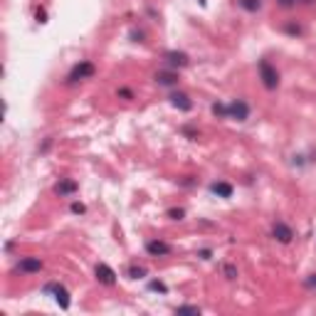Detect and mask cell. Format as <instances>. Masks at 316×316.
<instances>
[{
    "label": "cell",
    "mask_w": 316,
    "mask_h": 316,
    "mask_svg": "<svg viewBox=\"0 0 316 316\" xmlns=\"http://www.w3.org/2000/svg\"><path fill=\"white\" fill-rule=\"evenodd\" d=\"M260 77H262V84H264L267 89H277V87H279L277 67H272L267 59H262V62H260Z\"/></svg>",
    "instance_id": "6da1fadb"
},
{
    "label": "cell",
    "mask_w": 316,
    "mask_h": 316,
    "mask_svg": "<svg viewBox=\"0 0 316 316\" xmlns=\"http://www.w3.org/2000/svg\"><path fill=\"white\" fill-rule=\"evenodd\" d=\"M227 116H230V119H237V121H244V119L250 116V107H247V101L235 99V101L227 107Z\"/></svg>",
    "instance_id": "7a4b0ae2"
},
{
    "label": "cell",
    "mask_w": 316,
    "mask_h": 316,
    "mask_svg": "<svg viewBox=\"0 0 316 316\" xmlns=\"http://www.w3.org/2000/svg\"><path fill=\"white\" fill-rule=\"evenodd\" d=\"M18 269L22 274H38L40 269H42V260H40V257H22L18 264Z\"/></svg>",
    "instance_id": "3957f363"
},
{
    "label": "cell",
    "mask_w": 316,
    "mask_h": 316,
    "mask_svg": "<svg viewBox=\"0 0 316 316\" xmlns=\"http://www.w3.org/2000/svg\"><path fill=\"white\" fill-rule=\"evenodd\" d=\"M92 75H94V64H92V62H79L75 69L69 72V79H72V82H79V79H89Z\"/></svg>",
    "instance_id": "277c9868"
},
{
    "label": "cell",
    "mask_w": 316,
    "mask_h": 316,
    "mask_svg": "<svg viewBox=\"0 0 316 316\" xmlns=\"http://www.w3.org/2000/svg\"><path fill=\"white\" fill-rule=\"evenodd\" d=\"M146 252L151 257H166V255H170V244L163 240H151L146 244Z\"/></svg>",
    "instance_id": "5b68a950"
},
{
    "label": "cell",
    "mask_w": 316,
    "mask_h": 316,
    "mask_svg": "<svg viewBox=\"0 0 316 316\" xmlns=\"http://www.w3.org/2000/svg\"><path fill=\"white\" fill-rule=\"evenodd\" d=\"M272 235H274V240L284 242V244H287V242H292V237H294L292 227H289L287 223H282V220H279V223H274V227H272Z\"/></svg>",
    "instance_id": "8992f818"
},
{
    "label": "cell",
    "mask_w": 316,
    "mask_h": 316,
    "mask_svg": "<svg viewBox=\"0 0 316 316\" xmlns=\"http://www.w3.org/2000/svg\"><path fill=\"white\" fill-rule=\"evenodd\" d=\"M96 279H99L101 284L112 287L114 282H116V274H114V269L109 264H96Z\"/></svg>",
    "instance_id": "52a82bcc"
},
{
    "label": "cell",
    "mask_w": 316,
    "mask_h": 316,
    "mask_svg": "<svg viewBox=\"0 0 316 316\" xmlns=\"http://www.w3.org/2000/svg\"><path fill=\"white\" fill-rule=\"evenodd\" d=\"M47 292H55L57 304H59L62 309H67V306H69V294H67V289H64V287H59V284H50V287H47Z\"/></svg>",
    "instance_id": "ba28073f"
},
{
    "label": "cell",
    "mask_w": 316,
    "mask_h": 316,
    "mask_svg": "<svg viewBox=\"0 0 316 316\" xmlns=\"http://www.w3.org/2000/svg\"><path fill=\"white\" fill-rule=\"evenodd\" d=\"M55 193H57V195H75V193H77V183L72 181V178H62V181L55 186Z\"/></svg>",
    "instance_id": "9c48e42d"
},
{
    "label": "cell",
    "mask_w": 316,
    "mask_h": 316,
    "mask_svg": "<svg viewBox=\"0 0 316 316\" xmlns=\"http://www.w3.org/2000/svg\"><path fill=\"white\" fill-rule=\"evenodd\" d=\"M170 101H173V107H178V109H183V112H188V109L193 107V101L188 99L186 94H178V92L170 96Z\"/></svg>",
    "instance_id": "30bf717a"
},
{
    "label": "cell",
    "mask_w": 316,
    "mask_h": 316,
    "mask_svg": "<svg viewBox=\"0 0 316 316\" xmlns=\"http://www.w3.org/2000/svg\"><path fill=\"white\" fill-rule=\"evenodd\" d=\"M166 59L173 64V67H186V64H188V57L183 55V52H168Z\"/></svg>",
    "instance_id": "8fae6325"
},
{
    "label": "cell",
    "mask_w": 316,
    "mask_h": 316,
    "mask_svg": "<svg viewBox=\"0 0 316 316\" xmlns=\"http://www.w3.org/2000/svg\"><path fill=\"white\" fill-rule=\"evenodd\" d=\"M156 82H158V84H175V82H178V75H175V72H158V75H156Z\"/></svg>",
    "instance_id": "7c38bea8"
},
{
    "label": "cell",
    "mask_w": 316,
    "mask_h": 316,
    "mask_svg": "<svg viewBox=\"0 0 316 316\" xmlns=\"http://www.w3.org/2000/svg\"><path fill=\"white\" fill-rule=\"evenodd\" d=\"M213 193H218L220 198H230V195H232V186L220 181V183H215V186H213Z\"/></svg>",
    "instance_id": "4fadbf2b"
},
{
    "label": "cell",
    "mask_w": 316,
    "mask_h": 316,
    "mask_svg": "<svg viewBox=\"0 0 316 316\" xmlns=\"http://www.w3.org/2000/svg\"><path fill=\"white\" fill-rule=\"evenodd\" d=\"M240 5L244 8V10H250V13L260 10V0H240Z\"/></svg>",
    "instance_id": "5bb4252c"
},
{
    "label": "cell",
    "mask_w": 316,
    "mask_h": 316,
    "mask_svg": "<svg viewBox=\"0 0 316 316\" xmlns=\"http://www.w3.org/2000/svg\"><path fill=\"white\" fill-rule=\"evenodd\" d=\"M178 314H200L198 306H178Z\"/></svg>",
    "instance_id": "9a60e30c"
},
{
    "label": "cell",
    "mask_w": 316,
    "mask_h": 316,
    "mask_svg": "<svg viewBox=\"0 0 316 316\" xmlns=\"http://www.w3.org/2000/svg\"><path fill=\"white\" fill-rule=\"evenodd\" d=\"M168 215H170V218H173V220H183V215H186V213H183V210H181V207H178V210H170V213H168Z\"/></svg>",
    "instance_id": "2e32d148"
},
{
    "label": "cell",
    "mask_w": 316,
    "mask_h": 316,
    "mask_svg": "<svg viewBox=\"0 0 316 316\" xmlns=\"http://www.w3.org/2000/svg\"><path fill=\"white\" fill-rule=\"evenodd\" d=\"M151 289H158V292H166V287L161 282H151Z\"/></svg>",
    "instance_id": "e0dca14e"
},
{
    "label": "cell",
    "mask_w": 316,
    "mask_h": 316,
    "mask_svg": "<svg viewBox=\"0 0 316 316\" xmlns=\"http://www.w3.org/2000/svg\"><path fill=\"white\" fill-rule=\"evenodd\" d=\"M279 5L282 8H292V5H297V0H279Z\"/></svg>",
    "instance_id": "ac0fdd59"
},
{
    "label": "cell",
    "mask_w": 316,
    "mask_h": 316,
    "mask_svg": "<svg viewBox=\"0 0 316 316\" xmlns=\"http://www.w3.org/2000/svg\"><path fill=\"white\" fill-rule=\"evenodd\" d=\"M306 287H311V289H316V274H311V277L306 279Z\"/></svg>",
    "instance_id": "d6986e66"
},
{
    "label": "cell",
    "mask_w": 316,
    "mask_h": 316,
    "mask_svg": "<svg viewBox=\"0 0 316 316\" xmlns=\"http://www.w3.org/2000/svg\"><path fill=\"white\" fill-rule=\"evenodd\" d=\"M144 274H146V272H144V269H136V267H133V269H131V277H144Z\"/></svg>",
    "instance_id": "ffe728a7"
},
{
    "label": "cell",
    "mask_w": 316,
    "mask_h": 316,
    "mask_svg": "<svg viewBox=\"0 0 316 316\" xmlns=\"http://www.w3.org/2000/svg\"><path fill=\"white\" fill-rule=\"evenodd\" d=\"M72 210H75V213H84V205H79V203H75V205H72Z\"/></svg>",
    "instance_id": "44dd1931"
}]
</instances>
